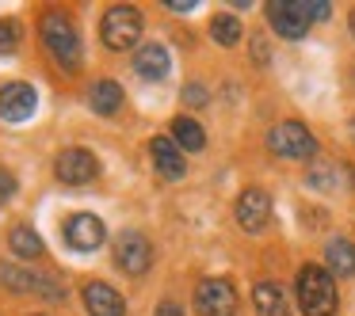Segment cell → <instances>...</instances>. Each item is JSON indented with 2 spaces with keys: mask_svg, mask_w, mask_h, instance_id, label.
Masks as SVG:
<instances>
[{
  "mask_svg": "<svg viewBox=\"0 0 355 316\" xmlns=\"http://www.w3.org/2000/svg\"><path fill=\"white\" fill-rule=\"evenodd\" d=\"M19 46V24L16 19H0V54H12Z\"/></svg>",
  "mask_w": 355,
  "mask_h": 316,
  "instance_id": "603a6c76",
  "label": "cell"
},
{
  "mask_svg": "<svg viewBox=\"0 0 355 316\" xmlns=\"http://www.w3.org/2000/svg\"><path fill=\"white\" fill-rule=\"evenodd\" d=\"M195 308L199 316H233L237 313V290L230 278H202L195 286Z\"/></svg>",
  "mask_w": 355,
  "mask_h": 316,
  "instance_id": "8992f818",
  "label": "cell"
},
{
  "mask_svg": "<svg viewBox=\"0 0 355 316\" xmlns=\"http://www.w3.org/2000/svg\"><path fill=\"white\" fill-rule=\"evenodd\" d=\"M168 69H172V57L161 42H146V46L134 54V73H138L141 80H164Z\"/></svg>",
  "mask_w": 355,
  "mask_h": 316,
  "instance_id": "9a60e30c",
  "label": "cell"
},
{
  "mask_svg": "<svg viewBox=\"0 0 355 316\" xmlns=\"http://www.w3.org/2000/svg\"><path fill=\"white\" fill-rule=\"evenodd\" d=\"M252 305H256V313H260V316H286V313H291V308H286L283 286H275V282H256Z\"/></svg>",
  "mask_w": 355,
  "mask_h": 316,
  "instance_id": "e0dca14e",
  "label": "cell"
},
{
  "mask_svg": "<svg viewBox=\"0 0 355 316\" xmlns=\"http://www.w3.org/2000/svg\"><path fill=\"white\" fill-rule=\"evenodd\" d=\"M16 194V179H12L8 168H0V202H8Z\"/></svg>",
  "mask_w": 355,
  "mask_h": 316,
  "instance_id": "cb8c5ba5",
  "label": "cell"
},
{
  "mask_svg": "<svg viewBox=\"0 0 355 316\" xmlns=\"http://www.w3.org/2000/svg\"><path fill=\"white\" fill-rule=\"evenodd\" d=\"M88 103H92L96 115H115V111H123V88L115 80H96L92 92H88Z\"/></svg>",
  "mask_w": 355,
  "mask_h": 316,
  "instance_id": "ac0fdd59",
  "label": "cell"
},
{
  "mask_svg": "<svg viewBox=\"0 0 355 316\" xmlns=\"http://www.w3.org/2000/svg\"><path fill=\"white\" fill-rule=\"evenodd\" d=\"M172 141H176L184 153H199L202 145H207V133H202V126L195 122V118H172Z\"/></svg>",
  "mask_w": 355,
  "mask_h": 316,
  "instance_id": "d6986e66",
  "label": "cell"
},
{
  "mask_svg": "<svg viewBox=\"0 0 355 316\" xmlns=\"http://www.w3.org/2000/svg\"><path fill=\"white\" fill-rule=\"evenodd\" d=\"M39 111V92L27 80H8L0 84V118L4 122H27Z\"/></svg>",
  "mask_w": 355,
  "mask_h": 316,
  "instance_id": "ba28073f",
  "label": "cell"
},
{
  "mask_svg": "<svg viewBox=\"0 0 355 316\" xmlns=\"http://www.w3.org/2000/svg\"><path fill=\"white\" fill-rule=\"evenodd\" d=\"M233 217L245 232H263L271 221V194L263 187H245L237 206H233Z\"/></svg>",
  "mask_w": 355,
  "mask_h": 316,
  "instance_id": "9c48e42d",
  "label": "cell"
},
{
  "mask_svg": "<svg viewBox=\"0 0 355 316\" xmlns=\"http://www.w3.org/2000/svg\"><path fill=\"white\" fill-rule=\"evenodd\" d=\"M115 263L126 270V275L141 278L149 270V263H153V248H149V240L141 236V232H119V240H115Z\"/></svg>",
  "mask_w": 355,
  "mask_h": 316,
  "instance_id": "30bf717a",
  "label": "cell"
},
{
  "mask_svg": "<svg viewBox=\"0 0 355 316\" xmlns=\"http://www.w3.org/2000/svg\"><path fill=\"white\" fill-rule=\"evenodd\" d=\"M54 176L65 187H85L100 176V160H96L92 149H62L54 160Z\"/></svg>",
  "mask_w": 355,
  "mask_h": 316,
  "instance_id": "52a82bcc",
  "label": "cell"
},
{
  "mask_svg": "<svg viewBox=\"0 0 355 316\" xmlns=\"http://www.w3.org/2000/svg\"><path fill=\"white\" fill-rule=\"evenodd\" d=\"M39 35H42L46 54L54 57L65 73L80 69V35H77V24H73L65 12H46V16L39 19Z\"/></svg>",
  "mask_w": 355,
  "mask_h": 316,
  "instance_id": "6da1fadb",
  "label": "cell"
},
{
  "mask_svg": "<svg viewBox=\"0 0 355 316\" xmlns=\"http://www.w3.org/2000/svg\"><path fill=\"white\" fill-rule=\"evenodd\" d=\"M210 35H214V42H222V46H237L241 19L237 16H214L210 19Z\"/></svg>",
  "mask_w": 355,
  "mask_h": 316,
  "instance_id": "44dd1931",
  "label": "cell"
},
{
  "mask_svg": "<svg viewBox=\"0 0 355 316\" xmlns=\"http://www.w3.org/2000/svg\"><path fill=\"white\" fill-rule=\"evenodd\" d=\"M298 305L306 316H332L336 313V282L324 267H306L298 270Z\"/></svg>",
  "mask_w": 355,
  "mask_h": 316,
  "instance_id": "3957f363",
  "label": "cell"
},
{
  "mask_svg": "<svg viewBox=\"0 0 355 316\" xmlns=\"http://www.w3.org/2000/svg\"><path fill=\"white\" fill-rule=\"evenodd\" d=\"M164 4H168L172 12H191L195 8V0H164Z\"/></svg>",
  "mask_w": 355,
  "mask_h": 316,
  "instance_id": "4316f807",
  "label": "cell"
},
{
  "mask_svg": "<svg viewBox=\"0 0 355 316\" xmlns=\"http://www.w3.org/2000/svg\"><path fill=\"white\" fill-rule=\"evenodd\" d=\"M103 236H107V229H103V221L96 214H73L65 221V244L73 252H96L103 244Z\"/></svg>",
  "mask_w": 355,
  "mask_h": 316,
  "instance_id": "7c38bea8",
  "label": "cell"
},
{
  "mask_svg": "<svg viewBox=\"0 0 355 316\" xmlns=\"http://www.w3.org/2000/svg\"><path fill=\"white\" fill-rule=\"evenodd\" d=\"M332 179H336V168L324 160H313L309 168V187H321V191H332Z\"/></svg>",
  "mask_w": 355,
  "mask_h": 316,
  "instance_id": "7402d4cb",
  "label": "cell"
},
{
  "mask_svg": "<svg viewBox=\"0 0 355 316\" xmlns=\"http://www.w3.org/2000/svg\"><path fill=\"white\" fill-rule=\"evenodd\" d=\"M347 27H352V39H355V8H352V16H347Z\"/></svg>",
  "mask_w": 355,
  "mask_h": 316,
  "instance_id": "83f0119b",
  "label": "cell"
},
{
  "mask_svg": "<svg viewBox=\"0 0 355 316\" xmlns=\"http://www.w3.org/2000/svg\"><path fill=\"white\" fill-rule=\"evenodd\" d=\"M324 259H329V275H336V278H352L355 275V244L347 236L329 240Z\"/></svg>",
  "mask_w": 355,
  "mask_h": 316,
  "instance_id": "2e32d148",
  "label": "cell"
},
{
  "mask_svg": "<svg viewBox=\"0 0 355 316\" xmlns=\"http://www.w3.org/2000/svg\"><path fill=\"white\" fill-rule=\"evenodd\" d=\"M153 316H184V308H180V305H172V301H164V305L157 308Z\"/></svg>",
  "mask_w": 355,
  "mask_h": 316,
  "instance_id": "484cf974",
  "label": "cell"
},
{
  "mask_svg": "<svg viewBox=\"0 0 355 316\" xmlns=\"http://www.w3.org/2000/svg\"><path fill=\"white\" fill-rule=\"evenodd\" d=\"M80 297H85L88 316H126V301L107 282H85Z\"/></svg>",
  "mask_w": 355,
  "mask_h": 316,
  "instance_id": "4fadbf2b",
  "label": "cell"
},
{
  "mask_svg": "<svg viewBox=\"0 0 355 316\" xmlns=\"http://www.w3.org/2000/svg\"><path fill=\"white\" fill-rule=\"evenodd\" d=\"M268 149H271L275 156H286V160H313V156H317V138H313V133H309L302 122L286 118V122L271 126Z\"/></svg>",
  "mask_w": 355,
  "mask_h": 316,
  "instance_id": "5b68a950",
  "label": "cell"
},
{
  "mask_svg": "<svg viewBox=\"0 0 355 316\" xmlns=\"http://www.w3.org/2000/svg\"><path fill=\"white\" fill-rule=\"evenodd\" d=\"M329 19V4L324 0H271L268 4V24L283 39H302L309 24Z\"/></svg>",
  "mask_w": 355,
  "mask_h": 316,
  "instance_id": "7a4b0ae2",
  "label": "cell"
},
{
  "mask_svg": "<svg viewBox=\"0 0 355 316\" xmlns=\"http://www.w3.org/2000/svg\"><path fill=\"white\" fill-rule=\"evenodd\" d=\"M0 286H8L16 293H46V297H65V286H54L46 275H31V270L16 267V263H0Z\"/></svg>",
  "mask_w": 355,
  "mask_h": 316,
  "instance_id": "8fae6325",
  "label": "cell"
},
{
  "mask_svg": "<svg viewBox=\"0 0 355 316\" xmlns=\"http://www.w3.org/2000/svg\"><path fill=\"white\" fill-rule=\"evenodd\" d=\"M149 156H153V168L161 171L164 179H184L187 160H184V149L172 138H153L149 141Z\"/></svg>",
  "mask_w": 355,
  "mask_h": 316,
  "instance_id": "5bb4252c",
  "label": "cell"
},
{
  "mask_svg": "<svg viewBox=\"0 0 355 316\" xmlns=\"http://www.w3.org/2000/svg\"><path fill=\"white\" fill-rule=\"evenodd\" d=\"M8 248L19 255V259H39L42 255V236L31 229V225H16L8 232Z\"/></svg>",
  "mask_w": 355,
  "mask_h": 316,
  "instance_id": "ffe728a7",
  "label": "cell"
},
{
  "mask_svg": "<svg viewBox=\"0 0 355 316\" xmlns=\"http://www.w3.org/2000/svg\"><path fill=\"white\" fill-rule=\"evenodd\" d=\"M39 316H50V313H39Z\"/></svg>",
  "mask_w": 355,
  "mask_h": 316,
  "instance_id": "f1b7e54d",
  "label": "cell"
},
{
  "mask_svg": "<svg viewBox=\"0 0 355 316\" xmlns=\"http://www.w3.org/2000/svg\"><path fill=\"white\" fill-rule=\"evenodd\" d=\"M184 100L191 103V107H202V103H207V88H202V84H187L184 88Z\"/></svg>",
  "mask_w": 355,
  "mask_h": 316,
  "instance_id": "d4e9b609",
  "label": "cell"
},
{
  "mask_svg": "<svg viewBox=\"0 0 355 316\" xmlns=\"http://www.w3.org/2000/svg\"><path fill=\"white\" fill-rule=\"evenodd\" d=\"M100 35L107 50H130L141 39V12L130 4H115V8L103 12L100 19Z\"/></svg>",
  "mask_w": 355,
  "mask_h": 316,
  "instance_id": "277c9868",
  "label": "cell"
}]
</instances>
